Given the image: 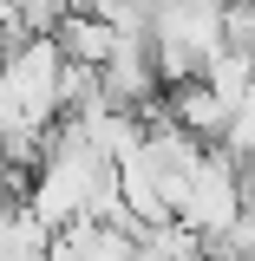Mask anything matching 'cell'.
Wrapping results in <instances>:
<instances>
[{
  "mask_svg": "<svg viewBox=\"0 0 255 261\" xmlns=\"http://www.w3.org/2000/svg\"><path fill=\"white\" fill-rule=\"evenodd\" d=\"M137 242H144V261H203L210 255V242L183 222H157V228H137Z\"/></svg>",
  "mask_w": 255,
  "mask_h": 261,
  "instance_id": "5b68a950",
  "label": "cell"
},
{
  "mask_svg": "<svg viewBox=\"0 0 255 261\" xmlns=\"http://www.w3.org/2000/svg\"><path fill=\"white\" fill-rule=\"evenodd\" d=\"M249 216V196H242V163L229 157L223 144L210 150V157L190 170V183H183V196H177V222L196 228L203 242H223L229 228Z\"/></svg>",
  "mask_w": 255,
  "mask_h": 261,
  "instance_id": "6da1fadb",
  "label": "cell"
},
{
  "mask_svg": "<svg viewBox=\"0 0 255 261\" xmlns=\"http://www.w3.org/2000/svg\"><path fill=\"white\" fill-rule=\"evenodd\" d=\"M223 39H229V53H249V59H255V0H229Z\"/></svg>",
  "mask_w": 255,
  "mask_h": 261,
  "instance_id": "52a82bcc",
  "label": "cell"
},
{
  "mask_svg": "<svg viewBox=\"0 0 255 261\" xmlns=\"http://www.w3.org/2000/svg\"><path fill=\"white\" fill-rule=\"evenodd\" d=\"M59 46H65V59L72 65H111V53H118V27L111 20H98V13H72L59 27Z\"/></svg>",
  "mask_w": 255,
  "mask_h": 261,
  "instance_id": "277c9868",
  "label": "cell"
},
{
  "mask_svg": "<svg viewBox=\"0 0 255 261\" xmlns=\"http://www.w3.org/2000/svg\"><path fill=\"white\" fill-rule=\"evenodd\" d=\"M203 79H210V92L223 98V105H236V111L255 98V59H249V53H223Z\"/></svg>",
  "mask_w": 255,
  "mask_h": 261,
  "instance_id": "8992f818",
  "label": "cell"
},
{
  "mask_svg": "<svg viewBox=\"0 0 255 261\" xmlns=\"http://www.w3.org/2000/svg\"><path fill=\"white\" fill-rule=\"evenodd\" d=\"M164 105H170V118L190 130L196 144H229V130H236V105H223V98L210 92V79H190V85H170L164 92Z\"/></svg>",
  "mask_w": 255,
  "mask_h": 261,
  "instance_id": "3957f363",
  "label": "cell"
},
{
  "mask_svg": "<svg viewBox=\"0 0 255 261\" xmlns=\"http://www.w3.org/2000/svg\"><path fill=\"white\" fill-rule=\"evenodd\" d=\"M190 7H216V13H229V0H190Z\"/></svg>",
  "mask_w": 255,
  "mask_h": 261,
  "instance_id": "ba28073f",
  "label": "cell"
},
{
  "mask_svg": "<svg viewBox=\"0 0 255 261\" xmlns=\"http://www.w3.org/2000/svg\"><path fill=\"white\" fill-rule=\"evenodd\" d=\"M223 53H229L223 13H216V7H190V0H170V13L157 20V65H164V85H190V79H203Z\"/></svg>",
  "mask_w": 255,
  "mask_h": 261,
  "instance_id": "7a4b0ae2",
  "label": "cell"
}]
</instances>
